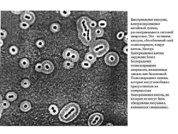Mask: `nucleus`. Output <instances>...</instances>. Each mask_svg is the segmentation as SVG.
Listing matches in <instances>:
<instances>
[{"mask_svg": "<svg viewBox=\"0 0 178 134\" xmlns=\"http://www.w3.org/2000/svg\"><path fill=\"white\" fill-rule=\"evenodd\" d=\"M31 103L27 101H25L21 103L20 105V109L23 112H27L31 108Z\"/></svg>", "mask_w": 178, "mask_h": 134, "instance_id": "obj_9", "label": "nucleus"}, {"mask_svg": "<svg viewBox=\"0 0 178 134\" xmlns=\"http://www.w3.org/2000/svg\"><path fill=\"white\" fill-rule=\"evenodd\" d=\"M20 11H11V12H14V14H17V12L18 13V14H20Z\"/></svg>", "mask_w": 178, "mask_h": 134, "instance_id": "obj_32", "label": "nucleus"}, {"mask_svg": "<svg viewBox=\"0 0 178 134\" xmlns=\"http://www.w3.org/2000/svg\"><path fill=\"white\" fill-rule=\"evenodd\" d=\"M30 81L27 79H24L21 81V87L24 88H27L29 87L30 85Z\"/></svg>", "mask_w": 178, "mask_h": 134, "instance_id": "obj_20", "label": "nucleus"}, {"mask_svg": "<svg viewBox=\"0 0 178 134\" xmlns=\"http://www.w3.org/2000/svg\"><path fill=\"white\" fill-rule=\"evenodd\" d=\"M74 66V62L69 59L66 60L64 61L63 64V67L67 69L72 68H73Z\"/></svg>", "mask_w": 178, "mask_h": 134, "instance_id": "obj_16", "label": "nucleus"}, {"mask_svg": "<svg viewBox=\"0 0 178 134\" xmlns=\"http://www.w3.org/2000/svg\"><path fill=\"white\" fill-rule=\"evenodd\" d=\"M30 65V62L27 59L23 58L21 59L19 62V65L22 68H26L29 67Z\"/></svg>", "mask_w": 178, "mask_h": 134, "instance_id": "obj_15", "label": "nucleus"}, {"mask_svg": "<svg viewBox=\"0 0 178 134\" xmlns=\"http://www.w3.org/2000/svg\"><path fill=\"white\" fill-rule=\"evenodd\" d=\"M124 41L126 44H127L128 43V35L127 34H124Z\"/></svg>", "mask_w": 178, "mask_h": 134, "instance_id": "obj_30", "label": "nucleus"}, {"mask_svg": "<svg viewBox=\"0 0 178 134\" xmlns=\"http://www.w3.org/2000/svg\"><path fill=\"white\" fill-rule=\"evenodd\" d=\"M81 109L79 105L74 102L65 105L60 111L59 117L60 121L68 123L72 121L80 114Z\"/></svg>", "mask_w": 178, "mask_h": 134, "instance_id": "obj_2", "label": "nucleus"}, {"mask_svg": "<svg viewBox=\"0 0 178 134\" xmlns=\"http://www.w3.org/2000/svg\"><path fill=\"white\" fill-rule=\"evenodd\" d=\"M92 64L91 63L89 62L84 60L81 62V65L83 68L88 69L91 67Z\"/></svg>", "mask_w": 178, "mask_h": 134, "instance_id": "obj_21", "label": "nucleus"}, {"mask_svg": "<svg viewBox=\"0 0 178 134\" xmlns=\"http://www.w3.org/2000/svg\"><path fill=\"white\" fill-rule=\"evenodd\" d=\"M161 100H162V99Z\"/></svg>", "mask_w": 178, "mask_h": 134, "instance_id": "obj_37", "label": "nucleus"}, {"mask_svg": "<svg viewBox=\"0 0 178 134\" xmlns=\"http://www.w3.org/2000/svg\"><path fill=\"white\" fill-rule=\"evenodd\" d=\"M36 45L38 48H42L45 46V42L43 40L39 39L36 41Z\"/></svg>", "mask_w": 178, "mask_h": 134, "instance_id": "obj_23", "label": "nucleus"}, {"mask_svg": "<svg viewBox=\"0 0 178 134\" xmlns=\"http://www.w3.org/2000/svg\"><path fill=\"white\" fill-rule=\"evenodd\" d=\"M97 58L96 56L93 53L89 52L85 54L84 60L87 61L92 64L96 61Z\"/></svg>", "mask_w": 178, "mask_h": 134, "instance_id": "obj_8", "label": "nucleus"}, {"mask_svg": "<svg viewBox=\"0 0 178 134\" xmlns=\"http://www.w3.org/2000/svg\"><path fill=\"white\" fill-rule=\"evenodd\" d=\"M124 36V33L122 31L119 32L117 35V38L119 40H122Z\"/></svg>", "mask_w": 178, "mask_h": 134, "instance_id": "obj_29", "label": "nucleus"}, {"mask_svg": "<svg viewBox=\"0 0 178 134\" xmlns=\"http://www.w3.org/2000/svg\"><path fill=\"white\" fill-rule=\"evenodd\" d=\"M93 33L96 38H99L103 36L104 34V31L102 28L97 26L93 30Z\"/></svg>", "mask_w": 178, "mask_h": 134, "instance_id": "obj_10", "label": "nucleus"}, {"mask_svg": "<svg viewBox=\"0 0 178 134\" xmlns=\"http://www.w3.org/2000/svg\"><path fill=\"white\" fill-rule=\"evenodd\" d=\"M17 98V94L14 92L10 91L7 93L5 95L6 100L10 101L15 100Z\"/></svg>", "mask_w": 178, "mask_h": 134, "instance_id": "obj_12", "label": "nucleus"}, {"mask_svg": "<svg viewBox=\"0 0 178 134\" xmlns=\"http://www.w3.org/2000/svg\"><path fill=\"white\" fill-rule=\"evenodd\" d=\"M123 52L126 54H127L128 53V47L127 46H125L123 48Z\"/></svg>", "mask_w": 178, "mask_h": 134, "instance_id": "obj_31", "label": "nucleus"}, {"mask_svg": "<svg viewBox=\"0 0 178 134\" xmlns=\"http://www.w3.org/2000/svg\"><path fill=\"white\" fill-rule=\"evenodd\" d=\"M0 105L1 109H7L9 107L10 104L8 100H5L1 101V100Z\"/></svg>", "mask_w": 178, "mask_h": 134, "instance_id": "obj_18", "label": "nucleus"}, {"mask_svg": "<svg viewBox=\"0 0 178 134\" xmlns=\"http://www.w3.org/2000/svg\"><path fill=\"white\" fill-rule=\"evenodd\" d=\"M106 126H113V125L112 123H108L107 124Z\"/></svg>", "mask_w": 178, "mask_h": 134, "instance_id": "obj_33", "label": "nucleus"}, {"mask_svg": "<svg viewBox=\"0 0 178 134\" xmlns=\"http://www.w3.org/2000/svg\"><path fill=\"white\" fill-rule=\"evenodd\" d=\"M60 13L61 15L64 17H66L69 16L71 14V12L69 11H61Z\"/></svg>", "mask_w": 178, "mask_h": 134, "instance_id": "obj_25", "label": "nucleus"}, {"mask_svg": "<svg viewBox=\"0 0 178 134\" xmlns=\"http://www.w3.org/2000/svg\"><path fill=\"white\" fill-rule=\"evenodd\" d=\"M110 46L108 42L104 39L96 40L90 46L89 52L93 53L97 58L102 57L109 51Z\"/></svg>", "mask_w": 178, "mask_h": 134, "instance_id": "obj_3", "label": "nucleus"}, {"mask_svg": "<svg viewBox=\"0 0 178 134\" xmlns=\"http://www.w3.org/2000/svg\"><path fill=\"white\" fill-rule=\"evenodd\" d=\"M159 99V100H160V99Z\"/></svg>", "mask_w": 178, "mask_h": 134, "instance_id": "obj_38", "label": "nucleus"}, {"mask_svg": "<svg viewBox=\"0 0 178 134\" xmlns=\"http://www.w3.org/2000/svg\"><path fill=\"white\" fill-rule=\"evenodd\" d=\"M19 26L21 29H26L29 28L30 25L24 22H21L20 23Z\"/></svg>", "mask_w": 178, "mask_h": 134, "instance_id": "obj_24", "label": "nucleus"}, {"mask_svg": "<svg viewBox=\"0 0 178 134\" xmlns=\"http://www.w3.org/2000/svg\"><path fill=\"white\" fill-rule=\"evenodd\" d=\"M35 19V15L32 12L26 11L21 13L20 20L21 22L27 23L30 25L34 23Z\"/></svg>", "mask_w": 178, "mask_h": 134, "instance_id": "obj_6", "label": "nucleus"}, {"mask_svg": "<svg viewBox=\"0 0 178 134\" xmlns=\"http://www.w3.org/2000/svg\"><path fill=\"white\" fill-rule=\"evenodd\" d=\"M42 63V72L45 74H49L53 71L54 67L52 62L46 60L43 61Z\"/></svg>", "mask_w": 178, "mask_h": 134, "instance_id": "obj_7", "label": "nucleus"}, {"mask_svg": "<svg viewBox=\"0 0 178 134\" xmlns=\"http://www.w3.org/2000/svg\"><path fill=\"white\" fill-rule=\"evenodd\" d=\"M104 120V116L100 113H94L91 115L89 117L88 125L90 126H99L102 124Z\"/></svg>", "mask_w": 178, "mask_h": 134, "instance_id": "obj_4", "label": "nucleus"}, {"mask_svg": "<svg viewBox=\"0 0 178 134\" xmlns=\"http://www.w3.org/2000/svg\"><path fill=\"white\" fill-rule=\"evenodd\" d=\"M9 51L10 53L11 54L15 55L18 53V49L17 47L16 46H11L9 48Z\"/></svg>", "mask_w": 178, "mask_h": 134, "instance_id": "obj_19", "label": "nucleus"}, {"mask_svg": "<svg viewBox=\"0 0 178 134\" xmlns=\"http://www.w3.org/2000/svg\"><path fill=\"white\" fill-rule=\"evenodd\" d=\"M142 99L143 100V99Z\"/></svg>", "mask_w": 178, "mask_h": 134, "instance_id": "obj_36", "label": "nucleus"}, {"mask_svg": "<svg viewBox=\"0 0 178 134\" xmlns=\"http://www.w3.org/2000/svg\"><path fill=\"white\" fill-rule=\"evenodd\" d=\"M35 69L37 72H41L42 71V63H39L35 66Z\"/></svg>", "mask_w": 178, "mask_h": 134, "instance_id": "obj_26", "label": "nucleus"}, {"mask_svg": "<svg viewBox=\"0 0 178 134\" xmlns=\"http://www.w3.org/2000/svg\"><path fill=\"white\" fill-rule=\"evenodd\" d=\"M91 19L86 16H82L78 19L76 22L78 37L84 45L90 46L96 40L93 30L90 28L88 23Z\"/></svg>", "mask_w": 178, "mask_h": 134, "instance_id": "obj_1", "label": "nucleus"}, {"mask_svg": "<svg viewBox=\"0 0 178 134\" xmlns=\"http://www.w3.org/2000/svg\"><path fill=\"white\" fill-rule=\"evenodd\" d=\"M74 50L73 49L70 48H67L65 49L63 53V58L66 60L70 59L71 56Z\"/></svg>", "mask_w": 178, "mask_h": 134, "instance_id": "obj_11", "label": "nucleus"}, {"mask_svg": "<svg viewBox=\"0 0 178 134\" xmlns=\"http://www.w3.org/2000/svg\"><path fill=\"white\" fill-rule=\"evenodd\" d=\"M7 33L6 30L3 29L1 30V39H4L6 37Z\"/></svg>", "mask_w": 178, "mask_h": 134, "instance_id": "obj_28", "label": "nucleus"}, {"mask_svg": "<svg viewBox=\"0 0 178 134\" xmlns=\"http://www.w3.org/2000/svg\"><path fill=\"white\" fill-rule=\"evenodd\" d=\"M49 110L50 113L54 116L57 115L59 112L58 107L54 104H52L50 106L49 108Z\"/></svg>", "mask_w": 178, "mask_h": 134, "instance_id": "obj_14", "label": "nucleus"}, {"mask_svg": "<svg viewBox=\"0 0 178 134\" xmlns=\"http://www.w3.org/2000/svg\"><path fill=\"white\" fill-rule=\"evenodd\" d=\"M119 59L118 54L113 52H110L106 54L104 59L106 64L110 66L116 65L119 62Z\"/></svg>", "mask_w": 178, "mask_h": 134, "instance_id": "obj_5", "label": "nucleus"}, {"mask_svg": "<svg viewBox=\"0 0 178 134\" xmlns=\"http://www.w3.org/2000/svg\"><path fill=\"white\" fill-rule=\"evenodd\" d=\"M107 25V22L104 20L100 21L98 23V26L102 29L105 28Z\"/></svg>", "mask_w": 178, "mask_h": 134, "instance_id": "obj_27", "label": "nucleus"}, {"mask_svg": "<svg viewBox=\"0 0 178 134\" xmlns=\"http://www.w3.org/2000/svg\"><path fill=\"white\" fill-rule=\"evenodd\" d=\"M60 24L56 23H52L49 27L50 30L52 32L54 33L59 32L60 31Z\"/></svg>", "mask_w": 178, "mask_h": 134, "instance_id": "obj_13", "label": "nucleus"}, {"mask_svg": "<svg viewBox=\"0 0 178 134\" xmlns=\"http://www.w3.org/2000/svg\"><path fill=\"white\" fill-rule=\"evenodd\" d=\"M1 46H3V41L2 40V39H1Z\"/></svg>", "mask_w": 178, "mask_h": 134, "instance_id": "obj_34", "label": "nucleus"}, {"mask_svg": "<svg viewBox=\"0 0 178 134\" xmlns=\"http://www.w3.org/2000/svg\"><path fill=\"white\" fill-rule=\"evenodd\" d=\"M148 108H149V107H148Z\"/></svg>", "mask_w": 178, "mask_h": 134, "instance_id": "obj_35", "label": "nucleus"}, {"mask_svg": "<svg viewBox=\"0 0 178 134\" xmlns=\"http://www.w3.org/2000/svg\"><path fill=\"white\" fill-rule=\"evenodd\" d=\"M97 23L96 22L91 19L89 21L88 25L89 27L92 30H93L97 27Z\"/></svg>", "mask_w": 178, "mask_h": 134, "instance_id": "obj_22", "label": "nucleus"}, {"mask_svg": "<svg viewBox=\"0 0 178 134\" xmlns=\"http://www.w3.org/2000/svg\"><path fill=\"white\" fill-rule=\"evenodd\" d=\"M80 58V55L79 52L74 50L71 56V60L73 62H77Z\"/></svg>", "mask_w": 178, "mask_h": 134, "instance_id": "obj_17", "label": "nucleus"}]
</instances>
